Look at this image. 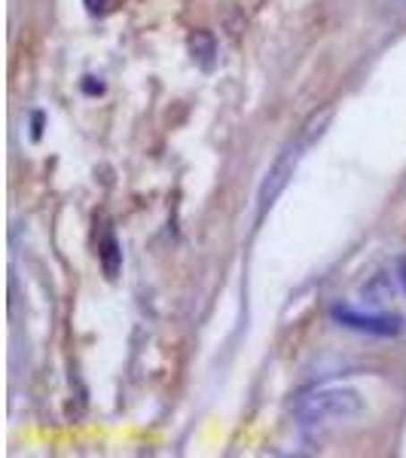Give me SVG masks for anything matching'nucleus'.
<instances>
[{"instance_id":"obj_7","label":"nucleus","mask_w":406,"mask_h":458,"mask_svg":"<svg viewBox=\"0 0 406 458\" xmlns=\"http://www.w3.org/2000/svg\"><path fill=\"white\" fill-rule=\"evenodd\" d=\"M83 4H86V10L92 13V16H98V13L107 10V0H83Z\"/></svg>"},{"instance_id":"obj_4","label":"nucleus","mask_w":406,"mask_h":458,"mask_svg":"<svg viewBox=\"0 0 406 458\" xmlns=\"http://www.w3.org/2000/svg\"><path fill=\"white\" fill-rule=\"evenodd\" d=\"M190 47V55H193V62L199 64L202 71H211L214 62H217V40H214V34L208 31H193L187 40Z\"/></svg>"},{"instance_id":"obj_2","label":"nucleus","mask_w":406,"mask_h":458,"mask_svg":"<svg viewBox=\"0 0 406 458\" xmlns=\"http://www.w3.org/2000/svg\"><path fill=\"white\" fill-rule=\"evenodd\" d=\"M306 138H300V141L287 144L282 153H278V159L269 165V172H266L260 190H257V217H266V211H272V205L282 199V193L287 190V183H291L293 172H297L300 159H302V150H306Z\"/></svg>"},{"instance_id":"obj_9","label":"nucleus","mask_w":406,"mask_h":458,"mask_svg":"<svg viewBox=\"0 0 406 458\" xmlns=\"http://www.w3.org/2000/svg\"><path fill=\"white\" fill-rule=\"evenodd\" d=\"M394 13H403L406 16V0H394Z\"/></svg>"},{"instance_id":"obj_1","label":"nucleus","mask_w":406,"mask_h":458,"mask_svg":"<svg viewBox=\"0 0 406 458\" xmlns=\"http://www.w3.org/2000/svg\"><path fill=\"white\" fill-rule=\"evenodd\" d=\"M364 412V397L360 391L349 386H324L312 388L293 403V419L302 428H324L336 422H349V419Z\"/></svg>"},{"instance_id":"obj_5","label":"nucleus","mask_w":406,"mask_h":458,"mask_svg":"<svg viewBox=\"0 0 406 458\" xmlns=\"http://www.w3.org/2000/svg\"><path fill=\"white\" fill-rule=\"evenodd\" d=\"M98 260H101V269H105V276L110 278V282H114V278L120 276V269H123V248H120V242H116L114 233H105V239H101Z\"/></svg>"},{"instance_id":"obj_3","label":"nucleus","mask_w":406,"mask_h":458,"mask_svg":"<svg viewBox=\"0 0 406 458\" xmlns=\"http://www.w3.org/2000/svg\"><path fill=\"white\" fill-rule=\"evenodd\" d=\"M330 318L345 330H358V334H370V336H397L401 334V318L391 315H364L351 306H336L330 309Z\"/></svg>"},{"instance_id":"obj_8","label":"nucleus","mask_w":406,"mask_h":458,"mask_svg":"<svg viewBox=\"0 0 406 458\" xmlns=\"http://www.w3.org/2000/svg\"><path fill=\"white\" fill-rule=\"evenodd\" d=\"M397 276H401V284L406 291V257H401V263H397Z\"/></svg>"},{"instance_id":"obj_6","label":"nucleus","mask_w":406,"mask_h":458,"mask_svg":"<svg viewBox=\"0 0 406 458\" xmlns=\"http://www.w3.org/2000/svg\"><path fill=\"white\" fill-rule=\"evenodd\" d=\"M83 92L86 95H101V92H105V83H95V77H86L83 80Z\"/></svg>"}]
</instances>
